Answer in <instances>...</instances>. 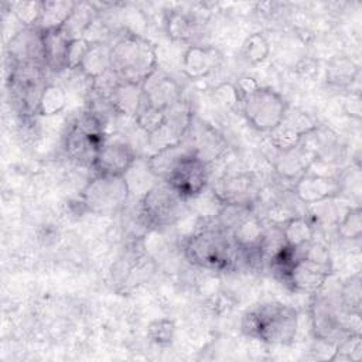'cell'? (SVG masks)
I'll return each instance as SVG.
<instances>
[{
    "mask_svg": "<svg viewBox=\"0 0 362 362\" xmlns=\"http://www.w3.org/2000/svg\"><path fill=\"white\" fill-rule=\"evenodd\" d=\"M242 332L269 345H290L298 329L297 311L281 303H267L246 311L240 321Z\"/></svg>",
    "mask_w": 362,
    "mask_h": 362,
    "instance_id": "1",
    "label": "cell"
},
{
    "mask_svg": "<svg viewBox=\"0 0 362 362\" xmlns=\"http://www.w3.org/2000/svg\"><path fill=\"white\" fill-rule=\"evenodd\" d=\"M112 69L122 81L143 83L157 69L156 47L139 34H124L112 45Z\"/></svg>",
    "mask_w": 362,
    "mask_h": 362,
    "instance_id": "2",
    "label": "cell"
},
{
    "mask_svg": "<svg viewBox=\"0 0 362 362\" xmlns=\"http://www.w3.org/2000/svg\"><path fill=\"white\" fill-rule=\"evenodd\" d=\"M184 253L192 264L205 270L219 272L235 264L236 246L232 238L226 236V232L215 226H206L188 236Z\"/></svg>",
    "mask_w": 362,
    "mask_h": 362,
    "instance_id": "3",
    "label": "cell"
},
{
    "mask_svg": "<svg viewBox=\"0 0 362 362\" xmlns=\"http://www.w3.org/2000/svg\"><path fill=\"white\" fill-rule=\"evenodd\" d=\"M130 189L124 177L95 174L79 194L86 212L110 216L120 212L127 204Z\"/></svg>",
    "mask_w": 362,
    "mask_h": 362,
    "instance_id": "4",
    "label": "cell"
},
{
    "mask_svg": "<svg viewBox=\"0 0 362 362\" xmlns=\"http://www.w3.org/2000/svg\"><path fill=\"white\" fill-rule=\"evenodd\" d=\"M184 204L167 182H156L140 198V221L144 226H168L181 218Z\"/></svg>",
    "mask_w": 362,
    "mask_h": 362,
    "instance_id": "5",
    "label": "cell"
},
{
    "mask_svg": "<svg viewBox=\"0 0 362 362\" xmlns=\"http://www.w3.org/2000/svg\"><path fill=\"white\" fill-rule=\"evenodd\" d=\"M240 103L249 124L263 133L273 132L281 123L288 107L279 92L263 86L242 98Z\"/></svg>",
    "mask_w": 362,
    "mask_h": 362,
    "instance_id": "6",
    "label": "cell"
},
{
    "mask_svg": "<svg viewBox=\"0 0 362 362\" xmlns=\"http://www.w3.org/2000/svg\"><path fill=\"white\" fill-rule=\"evenodd\" d=\"M136 163V154L130 144L117 139L105 137L99 146L92 168L96 174L124 177Z\"/></svg>",
    "mask_w": 362,
    "mask_h": 362,
    "instance_id": "7",
    "label": "cell"
},
{
    "mask_svg": "<svg viewBox=\"0 0 362 362\" xmlns=\"http://www.w3.org/2000/svg\"><path fill=\"white\" fill-rule=\"evenodd\" d=\"M208 165L204 164L194 153L188 154L167 178V182L182 199H189L206 188Z\"/></svg>",
    "mask_w": 362,
    "mask_h": 362,
    "instance_id": "8",
    "label": "cell"
},
{
    "mask_svg": "<svg viewBox=\"0 0 362 362\" xmlns=\"http://www.w3.org/2000/svg\"><path fill=\"white\" fill-rule=\"evenodd\" d=\"M331 273V264L320 263L310 257L301 256L291 266L290 272L286 276V281L296 291L315 294L322 290Z\"/></svg>",
    "mask_w": 362,
    "mask_h": 362,
    "instance_id": "9",
    "label": "cell"
},
{
    "mask_svg": "<svg viewBox=\"0 0 362 362\" xmlns=\"http://www.w3.org/2000/svg\"><path fill=\"white\" fill-rule=\"evenodd\" d=\"M339 192L341 182L331 175L322 174L305 173L296 180L293 187L294 197L305 205H314L327 199H332L334 197L339 195Z\"/></svg>",
    "mask_w": 362,
    "mask_h": 362,
    "instance_id": "10",
    "label": "cell"
},
{
    "mask_svg": "<svg viewBox=\"0 0 362 362\" xmlns=\"http://www.w3.org/2000/svg\"><path fill=\"white\" fill-rule=\"evenodd\" d=\"M143 105L167 109L181 99V86L170 75L158 68L141 83Z\"/></svg>",
    "mask_w": 362,
    "mask_h": 362,
    "instance_id": "11",
    "label": "cell"
},
{
    "mask_svg": "<svg viewBox=\"0 0 362 362\" xmlns=\"http://www.w3.org/2000/svg\"><path fill=\"white\" fill-rule=\"evenodd\" d=\"M222 62V54L215 47L189 45L182 54L181 71L189 79H202Z\"/></svg>",
    "mask_w": 362,
    "mask_h": 362,
    "instance_id": "12",
    "label": "cell"
},
{
    "mask_svg": "<svg viewBox=\"0 0 362 362\" xmlns=\"http://www.w3.org/2000/svg\"><path fill=\"white\" fill-rule=\"evenodd\" d=\"M103 140L105 137L89 136L72 126L65 139V150L71 160L76 161L78 164L92 167L96 151Z\"/></svg>",
    "mask_w": 362,
    "mask_h": 362,
    "instance_id": "13",
    "label": "cell"
},
{
    "mask_svg": "<svg viewBox=\"0 0 362 362\" xmlns=\"http://www.w3.org/2000/svg\"><path fill=\"white\" fill-rule=\"evenodd\" d=\"M191 153H192L191 147H185L182 143H180L177 146H171L164 150L153 153L147 158L146 164L157 180L167 181V178L177 168V165Z\"/></svg>",
    "mask_w": 362,
    "mask_h": 362,
    "instance_id": "14",
    "label": "cell"
},
{
    "mask_svg": "<svg viewBox=\"0 0 362 362\" xmlns=\"http://www.w3.org/2000/svg\"><path fill=\"white\" fill-rule=\"evenodd\" d=\"M115 113L134 117L143 105V89L140 83L120 81L107 98Z\"/></svg>",
    "mask_w": 362,
    "mask_h": 362,
    "instance_id": "15",
    "label": "cell"
},
{
    "mask_svg": "<svg viewBox=\"0 0 362 362\" xmlns=\"http://www.w3.org/2000/svg\"><path fill=\"white\" fill-rule=\"evenodd\" d=\"M112 69V45L109 42H93L86 51L78 71L90 82Z\"/></svg>",
    "mask_w": 362,
    "mask_h": 362,
    "instance_id": "16",
    "label": "cell"
},
{
    "mask_svg": "<svg viewBox=\"0 0 362 362\" xmlns=\"http://www.w3.org/2000/svg\"><path fill=\"white\" fill-rule=\"evenodd\" d=\"M191 148L194 156L208 165L225 151L226 143L215 129L205 126L204 123L199 129H197Z\"/></svg>",
    "mask_w": 362,
    "mask_h": 362,
    "instance_id": "17",
    "label": "cell"
},
{
    "mask_svg": "<svg viewBox=\"0 0 362 362\" xmlns=\"http://www.w3.org/2000/svg\"><path fill=\"white\" fill-rule=\"evenodd\" d=\"M42 37V58L44 65L54 71L66 69V49L69 44L68 35L62 30L41 33Z\"/></svg>",
    "mask_w": 362,
    "mask_h": 362,
    "instance_id": "18",
    "label": "cell"
},
{
    "mask_svg": "<svg viewBox=\"0 0 362 362\" xmlns=\"http://www.w3.org/2000/svg\"><path fill=\"white\" fill-rule=\"evenodd\" d=\"M76 1L66 0H45L42 1V10L35 28L41 33L61 30L72 14Z\"/></svg>",
    "mask_w": 362,
    "mask_h": 362,
    "instance_id": "19",
    "label": "cell"
},
{
    "mask_svg": "<svg viewBox=\"0 0 362 362\" xmlns=\"http://www.w3.org/2000/svg\"><path fill=\"white\" fill-rule=\"evenodd\" d=\"M252 184H253L252 175L246 173H240V174H228L221 177L212 188L223 202H235V201H245L243 198L249 194Z\"/></svg>",
    "mask_w": 362,
    "mask_h": 362,
    "instance_id": "20",
    "label": "cell"
},
{
    "mask_svg": "<svg viewBox=\"0 0 362 362\" xmlns=\"http://www.w3.org/2000/svg\"><path fill=\"white\" fill-rule=\"evenodd\" d=\"M279 228L284 245L290 247H301L313 242L314 226L307 218L301 215H296L287 219L286 222L279 225Z\"/></svg>",
    "mask_w": 362,
    "mask_h": 362,
    "instance_id": "21",
    "label": "cell"
},
{
    "mask_svg": "<svg viewBox=\"0 0 362 362\" xmlns=\"http://www.w3.org/2000/svg\"><path fill=\"white\" fill-rule=\"evenodd\" d=\"M98 8L93 6V3L86 1H76V6L69 16L65 25L61 28L69 40L81 38L85 35L86 30L92 25V23L96 20Z\"/></svg>",
    "mask_w": 362,
    "mask_h": 362,
    "instance_id": "22",
    "label": "cell"
},
{
    "mask_svg": "<svg viewBox=\"0 0 362 362\" xmlns=\"http://www.w3.org/2000/svg\"><path fill=\"white\" fill-rule=\"evenodd\" d=\"M264 228L256 215H249L232 229V242L236 247H253L262 245Z\"/></svg>",
    "mask_w": 362,
    "mask_h": 362,
    "instance_id": "23",
    "label": "cell"
},
{
    "mask_svg": "<svg viewBox=\"0 0 362 362\" xmlns=\"http://www.w3.org/2000/svg\"><path fill=\"white\" fill-rule=\"evenodd\" d=\"M68 105L66 90L57 83H48L42 88L38 105L37 115L44 117H52L59 115Z\"/></svg>",
    "mask_w": 362,
    "mask_h": 362,
    "instance_id": "24",
    "label": "cell"
},
{
    "mask_svg": "<svg viewBox=\"0 0 362 362\" xmlns=\"http://www.w3.org/2000/svg\"><path fill=\"white\" fill-rule=\"evenodd\" d=\"M198 23L184 11H170L165 16V30L171 40L188 42L197 33Z\"/></svg>",
    "mask_w": 362,
    "mask_h": 362,
    "instance_id": "25",
    "label": "cell"
},
{
    "mask_svg": "<svg viewBox=\"0 0 362 362\" xmlns=\"http://www.w3.org/2000/svg\"><path fill=\"white\" fill-rule=\"evenodd\" d=\"M185 133L187 132L184 129L165 117V122L156 132L147 136V146L153 150V153H156L182 143V137Z\"/></svg>",
    "mask_w": 362,
    "mask_h": 362,
    "instance_id": "26",
    "label": "cell"
},
{
    "mask_svg": "<svg viewBox=\"0 0 362 362\" xmlns=\"http://www.w3.org/2000/svg\"><path fill=\"white\" fill-rule=\"evenodd\" d=\"M187 202H189L191 209L202 219L215 218L225 204L216 195L214 188H208V187L202 189L199 194H197L195 197L187 199Z\"/></svg>",
    "mask_w": 362,
    "mask_h": 362,
    "instance_id": "27",
    "label": "cell"
},
{
    "mask_svg": "<svg viewBox=\"0 0 362 362\" xmlns=\"http://www.w3.org/2000/svg\"><path fill=\"white\" fill-rule=\"evenodd\" d=\"M358 72L359 66L352 59L338 57L331 61L327 69V78L335 86H348L355 81Z\"/></svg>",
    "mask_w": 362,
    "mask_h": 362,
    "instance_id": "28",
    "label": "cell"
},
{
    "mask_svg": "<svg viewBox=\"0 0 362 362\" xmlns=\"http://www.w3.org/2000/svg\"><path fill=\"white\" fill-rule=\"evenodd\" d=\"M280 124L294 130L303 137L311 134L318 127L313 116L300 107H287V112Z\"/></svg>",
    "mask_w": 362,
    "mask_h": 362,
    "instance_id": "29",
    "label": "cell"
},
{
    "mask_svg": "<svg viewBox=\"0 0 362 362\" xmlns=\"http://www.w3.org/2000/svg\"><path fill=\"white\" fill-rule=\"evenodd\" d=\"M269 41L260 33L250 34L242 44V55L252 65L263 62L269 57Z\"/></svg>",
    "mask_w": 362,
    "mask_h": 362,
    "instance_id": "30",
    "label": "cell"
},
{
    "mask_svg": "<svg viewBox=\"0 0 362 362\" xmlns=\"http://www.w3.org/2000/svg\"><path fill=\"white\" fill-rule=\"evenodd\" d=\"M10 10L16 20L24 28H35L41 16L42 1L33 0V1H13L10 4Z\"/></svg>",
    "mask_w": 362,
    "mask_h": 362,
    "instance_id": "31",
    "label": "cell"
},
{
    "mask_svg": "<svg viewBox=\"0 0 362 362\" xmlns=\"http://www.w3.org/2000/svg\"><path fill=\"white\" fill-rule=\"evenodd\" d=\"M337 230H338V235L342 239L354 240V239L361 238V233H362V211H361L359 205L346 209V212L338 221Z\"/></svg>",
    "mask_w": 362,
    "mask_h": 362,
    "instance_id": "32",
    "label": "cell"
},
{
    "mask_svg": "<svg viewBox=\"0 0 362 362\" xmlns=\"http://www.w3.org/2000/svg\"><path fill=\"white\" fill-rule=\"evenodd\" d=\"M362 358L361 334L345 332L341 341H337V349L331 361H359Z\"/></svg>",
    "mask_w": 362,
    "mask_h": 362,
    "instance_id": "33",
    "label": "cell"
},
{
    "mask_svg": "<svg viewBox=\"0 0 362 362\" xmlns=\"http://www.w3.org/2000/svg\"><path fill=\"white\" fill-rule=\"evenodd\" d=\"M165 117L167 116H165L164 109L153 107L148 105H141V107L139 109V112L134 116V122H136V126L143 133H146L148 136L153 132H156L165 122Z\"/></svg>",
    "mask_w": 362,
    "mask_h": 362,
    "instance_id": "34",
    "label": "cell"
},
{
    "mask_svg": "<svg viewBox=\"0 0 362 362\" xmlns=\"http://www.w3.org/2000/svg\"><path fill=\"white\" fill-rule=\"evenodd\" d=\"M361 277L359 274L352 276L341 288V305L346 310L361 311Z\"/></svg>",
    "mask_w": 362,
    "mask_h": 362,
    "instance_id": "35",
    "label": "cell"
},
{
    "mask_svg": "<svg viewBox=\"0 0 362 362\" xmlns=\"http://www.w3.org/2000/svg\"><path fill=\"white\" fill-rule=\"evenodd\" d=\"M175 334V325L171 320L158 318L148 324L147 335L150 339L158 345H168L173 342Z\"/></svg>",
    "mask_w": 362,
    "mask_h": 362,
    "instance_id": "36",
    "label": "cell"
},
{
    "mask_svg": "<svg viewBox=\"0 0 362 362\" xmlns=\"http://www.w3.org/2000/svg\"><path fill=\"white\" fill-rule=\"evenodd\" d=\"M89 47H90V42L83 37L71 40L66 49V59H65L66 69H71V71L78 69Z\"/></svg>",
    "mask_w": 362,
    "mask_h": 362,
    "instance_id": "37",
    "label": "cell"
},
{
    "mask_svg": "<svg viewBox=\"0 0 362 362\" xmlns=\"http://www.w3.org/2000/svg\"><path fill=\"white\" fill-rule=\"evenodd\" d=\"M212 99L226 109H232L242 102V98L232 83H221L212 89Z\"/></svg>",
    "mask_w": 362,
    "mask_h": 362,
    "instance_id": "38",
    "label": "cell"
},
{
    "mask_svg": "<svg viewBox=\"0 0 362 362\" xmlns=\"http://www.w3.org/2000/svg\"><path fill=\"white\" fill-rule=\"evenodd\" d=\"M342 109L352 119L359 120L362 117V98L359 90H351V93L342 99Z\"/></svg>",
    "mask_w": 362,
    "mask_h": 362,
    "instance_id": "39",
    "label": "cell"
},
{
    "mask_svg": "<svg viewBox=\"0 0 362 362\" xmlns=\"http://www.w3.org/2000/svg\"><path fill=\"white\" fill-rule=\"evenodd\" d=\"M206 307L209 308V311L212 314L221 315L228 313L232 308V303L229 301L228 297H225L222 293H214L211 296H208L206 298Z\"/></svg>",
    "mask_w": 362,
    "mask_h": 362,
    "instance_id": "40",
    "label": "cell"
},
{
    "mask_svg": "<svg viewBox=\"0 0 362 362\" xmlns=\"http://www.w3.org/2000/svg\"><path fill=\"white\" fill-rule=\"evenodd\" d=\"M235 86H236L238 92H239L240 98H245V96L250 95L252 92L257 90L260 88V83L255 78H252V76H242L240 79H238Z\"/></svg>",
    "mask_w": 362,
    "mask_h": 362,
    "instance_id": "41",
    "label": "cell"
},
{
    "mask_svg": "<svg viewBox=\"0 0 362 362\" xmlns=\"http://www.w3.org/2000/svg\"><path fill=\"white\" fill-rule=\"evenodd\" d=\"M297 72L300 74V75H303V76H305V78H311V76H314L315 75V72H317V62L314 61V59H303V61H300L298 64H297Z\"/></svg>",
    "mask_w": 362,
    "mask_h": 362,
    "instance_id": "42",
    "label": "cell"
}]
</instances>
